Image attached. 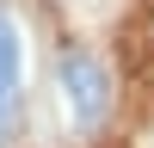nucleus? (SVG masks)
<instances>
[{
	"label": "nucleus",
	"instance_id": "f257e3e1",
	"mask_svg": "<svg viewBox=\"0 0 154 148\" xmlns=\"http://www.w3.org/2000/svg\"><path fill=\"white\" fill-rule=\"evenodd\" d=\"M56 74H62V86H68L74 117H80L86 130H99V123L111 117V74H105V62L86 56V49H62Z\"/></svg>",
	"mask_w": 154,
	"mask_h": 148
},
{
	"label": "nucleus",
	"instance_id": "f03ea898",
	"mask_svg": "<svg viewBox=\"0 0 154 148\" xmlns=\"http://www.w3.org/2000/svg\"><path fill=\"white\" fill-rule=\"evenodd\" d=\"M12 123H19V31L0 12V142L12 136Z\"/></svg>",
	"mask_w": 154,
	"mask_h": 148
}]
</instances>
